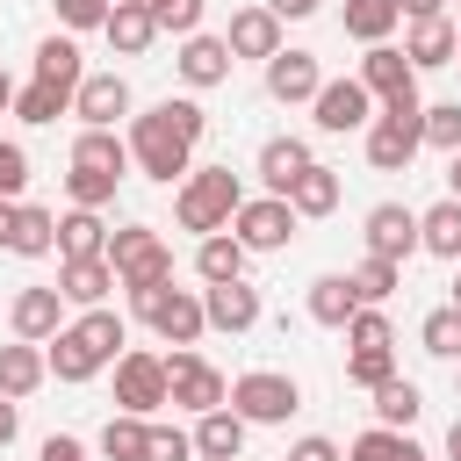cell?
<instances>
[{"instance_id": "44dd1931", "label": "cell", "mask_w": 461, "mask_h": 461, "mask_svg": "<svg viewBox=\"0 0 461 461\" xmlns=\"http://www.w3.org/2000/svg\"><path fill=\"white\" fill-rule=\"evenodd\" d=\"M187 439H194V454H202V461H238V454H245V418H238L230 403H216V411H202V418H194V432H187Z\"/></svg>"}, {"instance_id": "94428289", "label": "cell", "mask_w": 461, "mask_h": 461, "mask_svg": "<svg viewBox=\"0 0 461 461\" xmlns=\"http://www.w3.org/2000/svg\"><path fill=\"white\" fill-rule=\"evenodd\" d=\"M454 267H461V259H454ZM454 310H461V274H454Z\"/></svg>"}, {"instance_id": "7a4b0ae2", "label": "cell", "mask_w": 461, "mask_h": 461, "mask_svg": "<svg viewBox=\"0 0 461 461\" xmlns=\"http://www.w3.org/2000/svg\"><path fill=\"white\" fill-rule=\"evenodd\" d=\"M238 202H245V180L230 166H187V180L173 194V216H180V230H202L209 238V230H230Z\"/></svg>"}, {"instance_id": "ba28073f", "label": "cell", "mask_w": 461, "mask_h": 461, "mask_svg": "<svg viewBox=\"0 0 461 461\" xmlns=\"http://www.w3.org/2000/svg\"><path fill=\"white\" fill-rule=\"evenodd\" d=\"M295 209L281 202V194H259V202H238V216H230V238L245 245V252H281L288 238H295Z\"/></svg>"}, {"instance_id": "f907efd6", "label": "cell", "mask_w": 461, "mask_h": 461, "mask_svg": "<svg viewBox=\"0 0 461 461\" xmlns=\"http://www.w3.org/2000/svg\"><path fill=\"white\" fill-rule=\"evenodd\" d=\"M281 461H339V447H331L324 432H310V439H295V447H288Z\"/></svg>"}, {"instance_id": "680465c9", "label": "cell", "mask_w": 461, "mask_h": 461, "mask_svg": "<svg viewBox=\"0 0 461 461\" xmlns=\"http://www.w3.org/2000/svg\"><path fill=\"white\" fill-rule=\"evenodd\" d=\"M447 194L461 202V151H454V166H447Z\"/></svg>"}, {"instance_id": "6f0895ef", "label": "cell", "mask_w": 461, "mask_h": 461, "mask_svg": "<svg viewBox=\"0 0 461 461\" xmlns=\"http://www.w3.org/2000/svg\"><path fill=\"white\" fill-rule=\"evenodd\" d=\"M447 461H461V418L447 425Z\"/></svg>"}, {"instance_id": "d590c367", "label": "cell", "mask_w": 461, "mask_h": 461, "mask_svg": "<svg viewBox=\"0 0 461 461\" xmlns=\"http://www.w3.org/2000/svg\"><path fill=\"white\" fill-rule=\"evenodd\" d=\"M72 108V86H58V79H29V86H14V115L22 122H58Z\"/></svg>"}, {"instance_id": "f546056e", "label": "cell", "mask_w": 461, "mask_h": 461, "mask_svg": "<svg viewBox=\"0 0 461 461\" xmlns=\"http://www.w3.org/2000/svg\"><path fill=\"white\" fill-rule=\"evenodd\" d=\"M310 166V144L303 137H267L259 144V180H267V194H288V180Z\"/></svg>"}, {"instance_id": "83f0119b", "label": "cell", "mask_w": 461, "mask_h": 461, "mask_svg": "<svg viewBox=\"0 0 461 461\" xmlns=\"http://www.w3.org/2000/svg\"><path fill=\"white\" fill-rule=\"evenodd\" d=\"M418 252H432V259H461V202H454V194L432 202V209L418 216Z\"/></svg>"}, {"instance_id": "836d02e7", "label": "cell", "mask_w": 461, "mask_h": 461, "mask_svg": "<svg viewBox=\"0 0 461 461\" xmlns=\"http://www.w3.org/2000/svg\"><path fill=\"white\" fill-rule=\"evenodd\" d=\"M339 461H425V447L411 439V432H389V425H375V432H360Z\"/></svg>"}, {"instance_id": "c3c4849f", "label": "cell", "mask_w": 461, "mask_h": 461, "mask_svg": "<svg viewBox=\"0 0 461 461\" xmlns=\"http://www.w3.org/2000/svg\"><path fill=\"white\" fill-rule=\"evenodd\" d=\"M158 108H166V115H173V130H180V137H187V144H202V130H209V115H202V101H194V94H180V101H173V94H166V101H158Z\"/></svg>"}, {"instance_id": "bcb514c9", "label": "cell", "mask_w": 461, "mask_h": 461, "mask_svg": "<svg viewBox=\"0 0 461 461\" xmlns=\"http://www.w3.org/2000/svg\"><path fill=\"white\" fill-rule=\"evenodd\" d=\"M22 187H29V151L0 137V202H22Z\"/></svg>"}, {"instance_id": "e575fe53", "label": "cell", "mask_w": 461, "mask_h": 461, "mask_svg": "<svg viewBox=\"0 0 461 461\" xmlns=\"http://www.w3.org/2000/svg\"><path fill=\"white\" fill-rule=\"evenodd\" d=\"M36 79H58V86H72V94H79V79H86L79 43H72V36H43V43H36Z\"/></svg>"}, {"instance_id": "484cf974", "label": "cell", "mask_w": 461, "mask_h": 461, "mask_svg": "<svg viewBox=\"0 0 461 461\" xmlns=\"http://www.w3.org/2000/svg\"><path fill=\"white\" fill-rule=\"evenodd\" d=\"M108 252V223H101V209H72V216H58V259H101Z\"/></svg>"}, {"instance_id": "ac0fdd59", "label": "cell", "mask_w": 461, "mask_h": 461, "mask_svg": "<svg viewBox=\"0 0 461 461\" xmlns=\"http://www.w3.org/2000/svg\"><path fill=\"white\" fill-rule=\"evenodd\" d=\"M230 65H238V58H230V43H223V36H202V29H194V36H180V79H187L194 94H202V86H223V79H230Z\"/></svg>"}, {"instance_id": "74e56055", "label": "cell", "mask_w": 461, "mask_h": 461, "mask_svg": "<svg viewBox=\"0 0 461 461\" xmlns=\"http://www.w3.org/2000/svg\"><path fill=\"white\" fill-rule=\"evenodd\" d=\"M144 425H151V418L115 411V418L101 425V454H108V461H144Z\"/></svg>"}, {"instance_id": "ffe728a7", "label": "cell", "mask_w": 461, "mask_h": 461, "mask_svg": "<svg viewBox=\"0 0 461 461\" xmlns=\"http://www.w3.org/2000/svg\"><path fill=\"white\" fill-rule=\"evenodd\" d=\"M7 324H14V339H50V331H65V295L58 288H22L14 295V310H7Z\"/></svg>"}, {"instance_id": "1f68e13d", "label": "cell", "mask_w": 461, "mask_h": 461, "mask_svg": "<svg viewBox=\"0 0 461 461\" xmlns=\"http://www.w3.org/2000/svg\"><path fill=\"white\" fill-rule=\"evenodd\" d=\"M245 259H252V252H245L230 230H209V238L194 245V274H202V281H238V274H245Z\"/></svg>"}, {"instance_id": "8992f818", "label": "cell", "mask_w": 461, "mask_h": 461, "mask_svg": "<svg viewBox=\"0 0 461 461\" xmlns=\"http://www.w3.org/2000/svg\"><path fill=\"white\" fill-rule=\"evenodd\" d=\"M245 425H288L295 411H303V389H295V375H274V367H252V375H238L230 382V396H223Z\"/></svg>"}, {"instance_id": "be15d7a7", "label": "cell", "mask_w": 461, "mask_h": 461, "mask_svg": "<svg viewBox=\"0 0 461 461\" xmlns=\"http://www.w3.org/2000/svg\"><path fill=\"white\" fill-rule=\"evenodd\" d=\"M454 65H461V29H454Z\"/></svg>"}, {"instance_id": "d4e9b609", "label": "cell", "mask_w": 461, "mask_h": 461, "mask_svg": "<svg viewBox=\"0 0 461 461\" xmlns=\"http://www.w3.org/2000/svg\"><path fill=\"white\" fill-rule=\"evenodd\" d=\"M281 202H288L295 216H331V209H339V173L310 158V166H303V173L288 180V194H281Z\"/></svg>"}, {"instance_id": "60d3db41", "label": "cell", "mask_w": 461, "mask_h": 461, "mask_svg": "<svg viewBox=\"0 0 461 461\" xmlns=\"http://www.w3.org/2000/svg\"><path fill=\"white\" fill-rule=\"evenodd\" d=\"M389 375H396V346H353V353H346V382L375 389V382H389Z\"/></svg>"}, {"instance_id": "4dcf8cb0", "label": "cell", "mask_w": 461, "mask_h": 461, "mask_svg": "<svg viewBox=\"0 0 461 461\" xmlns=\"http://www.w3.org/2000/svg\"><path fill=\"white\" fill-rule=\"evenodd\" d=\"M353 310H360V295H353L346 274H317V281H310V317H317L324 331H346Z\"/></svg>"}, {"instance_id": "6125c7cd", "label": "cell", "mask_w": 461, "mask_h": 461, "mask_svg": "<svg viewBox=\"0 0 461 461\" xmlns=\"http://www.w3.org/2000/svg\"><path fill=\"white\" fill-rule=\"evenodd\" d=\"M454 396H461V360H454Z\"/></svg>"}, {"instance_id": "f6af8a7d", "label": "cell", "mask_w": 461, "mask_h": 461, "mask_svg": "<svg viewBox=\"0 0 461 461\" xmlns=\"http://www.w3.org/2000/svg\"><path fill=\"white\" fill-rule=\"evenodd\" d=\"M187 454H194V439L180 425H144V461H187Z\"/></svg>"}, {"instance_id": "681fc988", "label": "cell", "mask_w": 461, "mask_h": 461, "mask_svg": "<svg viewBox=\"0 0 461 461\" xmlns=\"http://www.w3.org/2000/svg\"><path fill=\"white\" fill-rule=\"evenodd\" d=\"M50 7H58L65 29H101L108 22V0H50Z\"/></svg>"}, {"instance_id": "11a10c76", "label": "cell", "mask_w": 461, "mask_h": 461, "mask_svg": "<svg viewBox=\"0 0 461 461\" xmlns=\"http://www.w3.org/2000/svg\"><path fill=\"white\" fill-rule=\"evenodd\" d=\"M403 7V22H425V14H447V0H396Z\"/></svg>"}, {"instance_id": "52a82bcc", "label": "cell", "mask_w": 461, "mask_h": 461, "mask_svg": "<svg viewBox=\"0 0 461 461\" xmlns=\"http://www.w3.org/2000/svg\"><path fill=\"white\" fill-rule=\"evenodd\" d=\"M223 396H230V382H223L202 353H187V346H173V353H166V403H180V411H194V418H202V411H216Z\"/></svg>"}, {"instance_id": "cb8c5ba5", "label": "cell", "mask_w": 461, "mask_h": 461, "mask_svg": "<svg viewBox=\"0 0 461 461\" xmlns=\"http://www.w3.org/2000/svg\"><path fill=\"white\" fill-rule=\"evenodd\" d=\"M43 375H50V360L36 353V339H14V346H0V396H36L43 389Z\"/></svg>"}, {"instance_id": "f5cc1de1", "label": "cell", "mask_w": 461, "mask_h": 461, "mask_svg": "<svg viewBox=\"0 0 461 461\" xmlns=\"http://www.w3.org/2000/svg\"><path fill=\"white\" fill-rule=\"evenodd\" d=\"M14 432H22V403L0 396V447H14Z\"/></svg>"}, {"instance_id": "5b68a950", "label": "cell", "mask_w": 461, "mask_h": 461, "mask_svg": "<svg viewBox=\"0 0 461 461\" xmlns=\"http://www.w3.org/2000/svg\"><path fill=\"white\" fill-rule=\"evenodd\" d=\"M130 303H137V317H144L166 346H194V339L209 331V317H202V295H194V288L158 281V288H130Z\"/></svg>"}, {"instance_id": "f35d334b", "label": "cell", "mask_w": 461, "mask_h": 461, "mask_svg": "<svg viewBox=\"0 0 461 461\" xmlns=\"http://www.w3.org/2000/svg\"><path fill=\"white\" fill-rule=\"evenodd\" d=\"M346 281H353V295H360V303H389V295H396V281H403V267H396V259H375V252H367V259H360V267H353Z\"/></svg>"}, {"instance_id": "db71d44e", "label": "cell", "mask_w": 461, "mask_h": 461, "mask_svg": "<svg viewBox=\"0 0 461 461\" xmlns=\"http://www.w3.org/2000/svg\"><path fill=\"white\" fill-rule=\"evenodd\" d=\"M267 7H274V14H281V22H310V14H317V7H324V0H267Z\"/></svg>"}, {"instance_id": "7dc6e473", "label": "cell", "mask_w": 461, "mask_h": 461, "mask_svg": "<svg viewBox=\"0 0 461 461\" xmlns=\"http://www.w3.org/2000/svg\"><path fill=\"white\" fill-rule=\"evenodd\" d=\"M144 7H151V22L173 29V36H194V29H202V0H144Z\"/></svg>"}, {"instance_id": "4fadbf2b", "label": "cell", "mask_w": 461, "mask_h": 461, "mask_svg": "<svg viewBox=\"0 0 461 461\" xmlns=\"http://www.w3.org/2000/svg\"><path fill=\"white\" fill-rule=\"evenodd\" d=\"M317 86H324V65H317V50H288V43H281V50L267 58V94H274L281 108L310 101Z\"/></svg>"}, {"instance_id": "d6986e66", "label": "cell", "mask_w": 461, "mask_h": 461, "mask_svg": "<svg viewBox=\"0 0 461 461\" xmlns=\"http://www.w3.org/2000/svg\"><path fill=\"white\" fill-rule=\"evenodd\" d=\"M101 36L115 43V58H144V50H151V36H158V22H151V7H144V0H108Z\"/></svg>"}, {"instance_id": "6da1fadb", "label": "cell", "mask_w": 461, "mask_h": 461, "mask_svg": "<svg viewBox=\"0 0 461 461\" xmlns=\"http://www.w3.org/2000/svg\"><path fill=\"white\" fill-rule=\"evenodd\" d=\"M43 346H50L43 360H50V375H58V382H94V375L115 360V346H122V317L94 303V310H79L65 331H50Z\"/></svg>"}, {"instance_id": "3957f363", "label": "cell", "mask_w": 461, "mask_h": 461, "mask_svg": "<svg viewBox=\"0 0 461 461\" xmlns=\"http://www.w3.org/2000/svg\"><path fill=\"white\" fill-rule=\"evenodd\" d=\"M130 158H137V173L144 180H187V166H194V144L173 130V115L166 108H144V115H130Z\"/></svg>"}, {"instance_id": "7c38bea8", "label": "cell", "mask_w": 461, "mask_h": 461, "mask_svg": "<svg viewBox=\"0 0 461 461\" xmlns=\"http://www.w3.org/2000/svg\"><path fill=\"white\" fill-rule=\"evenodd\" d=\"M418 144H425L418 115H375V122H367V166H375V173H403V166L418 158Z\"/></svg>"}, {"instance_id": "7402d4cb", "label": "cell", "mask_w": 461, "mask_h": 461, "mask_svg": "<svg viewBox=\"0 0 461 461\" xmlns=\"http://www.w3.org/2000/svg\"><path fill=\"white\" fill-rule=\"evenodd\" d=\"M108 288H115L108 252H101V259H58V295H65V303L94 310V303H108Z\"/></svg>"}, {"instance_id": "9f6ffc18", "label": "cell", "mask_w": 461, "mask_h": 461, "mask_svg": "<svg viewBox=\"0 0 461 461\" xmlns=\"http://www.w3.org/2000/svg\"><path fill=\"white\" fill-rule=\"evenodd\" d=\"M14 216H22V202H0V252H7V238H14Z\"/></svg>"}, {"instance_id": "4316f807", "label": "cell", "mask_w": 461, "mask_h": 461, "mask_svg": "<svg viewBox=\"0 0 461 461\" xmlns=\"http://www.w3.org/2000/svg\"><path fill=\"white\" fill-rule=\"evenodd\" d=\"M367 396H375V425H389V432H411V425H418V411H425V396H418V382H403V375H389V382H375Z\"/></svg>"}, {"instance_id": "5bb4252c", "label": "cell", "mask_w": 461, "mask_h": 461, "mask_svg": "<svg viewBox=\"0 0 461 461\" xmlns=\"http://www.w3.org/2000/svg\"><path fill=\"white\" fill-rule=\"evenodd\" d=\"M367 252L403 267V259L418 252V209H403V202H375V209H367Z\"/></svg>"}, {"instance_id": "816d5d0a", "label": "cell", "mask_w": 461, "mask_h": 461, "mask_svg": "<svg viewBox=\"0 0 461 461\" xmlns=\"http://www.w3.org/2000/svg\"><path fill=\"white\" fill-rule=\"evenodd\" d=\"M36 461H86V447H79V439H72V432H50V439H43V454H36Z\"/></svg>"}, {"instance_id": "30bf717a", "label": "cell", "mask_w": 461, "mask_h": 461, "mask_svg": "<svg viewBox=\"0 0 461 461\" xmlns=\"http://www.w3.org/2000/svg\"><path fill=\"white\" fill-rule=\"evenodd\" d=\"M115 403L151 418L166 403V360L158 353H115Z\"/></svg>"}, {"instance_id": "8d00e7d4", "label": "cell", "mask_w": 461, "mask_h": 461, "mask_svg": "<svg viewBox=\"0 0 461 461\" xmlns=\"http://www.w3.org/2000/svg\"><path fill=\"white\" fill-rule=\"evenodd\" d=\"M7 252H22V259H43V252H58V216H50V209H29V202H22V216H14V238H7Z\"/></svg>"}, {"instance_id": "b9f144b4", "label": "cell", "mask_w": 461, "mask_h": 461, "mask_svg": "<svg viewBox=\"0 0 461 461\" xmlns=\"http://www.w3.org/2000/svg\"><path fill=\"white\" fill-rule=\"evenodd\" d=\"M418 130H425V144H439V151H461V101H432V108L418 115Z\"/></svg>"}, {"instance_id": "e0dca14e", "label": "cell", "mask_w": 461, "mask_h": 461, "mask_svg": "<svg viewBox=\"0 0 461 461\" xmlns=\"http://www.w3.org/2000/svg\"><path fill=\"white\" fill-rule=\"evenodd\" d=\"M375 101H396V94H418V72H411V58L396 50V43H367V58H360V72H353Z\"/></svg>"}, {"instance_id": "2e32d148", "label": "cell", "mask_w": 461, "mask_h": 461, "mask_svg": "<svg viewBox=\"0 0 461 461\" xmlns=\"http://www.w3.org/2000/svg\"><path fill=\"white\" fill-rule=\"evenodd\" d=\"M202 317L216 324V331H252L259 324V288L238 274V281H209L202 288Z\"/></svg>"}, {"instance_id": "ee69618b", "label": "cell", "mask_w": 461, "mask_h": 461, "mask_svg": "<svg viewBox=\"0 0 461 461\" xmlns=\"http://www.w3.org/2000/svg\"><path fill=\"white\" fill-rule=\"evenodd\" d=\"M346 346H396V331H389V317H382L375 303H360V310L346 317Z\"/></svg>"}, {"instance_id": "277c9868", "label": "cell", "mask_w": 461, "mask_h": 461, "mask_svg": "<svg viewBox=\"0 0 461 461\" xmlns=\"http://www.w3.org/2000/svg\"><path fill=\"white\" fill-rule=\"evenodd\" d=\"M108 267H115V288H158L173 281V245L151 223H122L108 230Z\"/></svg>"}, {"instance_id": "f1b7e54d", "label": "cell", "mask_w": 461, "mask_h": 461, "mask_svg": "<svg viewBox=\"0 0 461 461\" xmlns=\"http://www.w3.org/2000/svg\"><path fill=\"white\" fill-rule=\"evenodd\" d=\"M72 166H86V173H130V137H115V130H79V144H72Z\"/></svg>"}, {"instance_id": "ab89813d", "label": "cell", "mask_w": 461, "mask_h": 461, "mask_svg": "<svg viewBox=\"0 0 461 461\" xmlns=\"http://www.w3.org/2000/svg\"><path fill=\"white\" fill-rule=\"evenodd\" d=\"M418 346H425L432 360H461V310H454V303L432 310V317L418 324Z\"/></svg>"}, {"instance_id": "9c48e42d", "label": "cell", "mask_w": 461, "mask_h": 461, "mask_svg": "<svg viewBox=\"0 0 461 461\" xmlns=\"http://www.w3.org/2000/svg\"><path fill=\"white\" fill-rule=\"evenodd\" d=\"M310 108H317V130H331V137L375 122V94H367L360 79H324V86L310 94Z\"/></svg>"}, {"instance_id": "9a60e30c", "label": "cell", "mask_w": 461, "mask_h": 461, "mask_svg": "<svg viewBox=\"0 0 461 461\" xmlns=\"http://www.w3.org/2000/svg\"><path fill=\"white\" fill-rule=\"evenodd\" d=\"M223 43H230V58H274L281 50V14L267 7V0H252V7H238L230 14V29H223Z\"/></svg>"}, {"instance_id": "8fae6325", "label": "cell", "mask_w": 461, "mask_h": 461, "mask_svg": "<svg viewBox=\"0 0 461 461\" xmlns=\"http://www.w3.org/2000/svg\"><path fill=\"white\" fill-rule=\"evenodd\" d=\"M72 115H79L86 130H115V122L130 115V79H122V72H86L79 94H72Z\"/></svg>"}, {"instance_id": "603a6c76", "label": "cell", "mask_w": 461, "mask_h": 461, "mask_svg": "<svg viewBox=\"0 0 461 461\" xmlns=\"http://www.w3.org/2000/svg\"><path fill=\"white\" fill-rule=\"evenodd\" d=\"M403 58H411V72H439V65H454V22H447V14H425V22H411V36H403Z\"/></svg>"}, {"instance_id": "d6a6232c", "label": "cell", "mask_w": 461, "mask_h": 461, "mask_svg": "<svg viewBox=\"0 0 461 461\" xmlns=\"http://www.w3.org/2000/svg\"><path fill=\"white\" fill-rule=\"evenodd\" d=\"M339 22H346L353 43H389V29L403 22V7H396V0H346Z\"/></svg>"}, {"instance_id": "91938a15", "label": "cell", "mask_w": 461, "mask_h": 461, "mask_svg": "<svg viewBox=\"0 0 461 461\" xmlns=\"http://www.w3.org/2000/svg\"><path fill=\"white\" fill-rule=\"evenodd\" d=\"M0 108H14V79L7 72H0Z\"/></svg>"}, {"instance_id": "7bdbcfd3", "label": "cell", "mask_w": 461, "mask_h": 461, "mask_svg": "<svg viewBox=\"0 0 461 461\" xmlns=\"http://www.w3.org/2000/svg\"><path fill=\"white\" fill-rule=\"evenodd\" d=\"M65 187H72V209H101V202H115V173H86V166H72Z\"/></svg>"}]
</instances>
